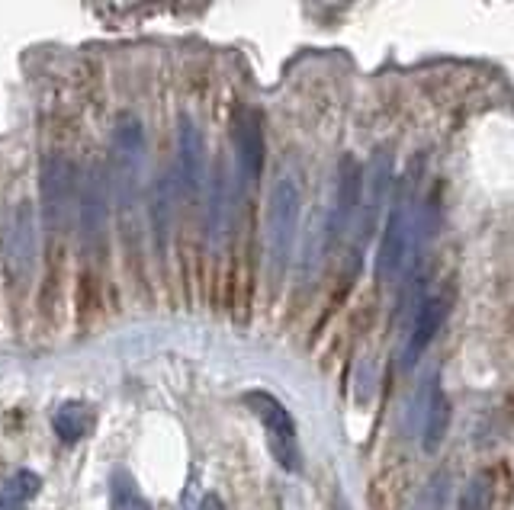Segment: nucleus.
I'll use <instances>...</instances> for the list:
<instances>
[{
	"mask_svg": "<svg viewBox=\"0 0 514 510\" xmlns=\"http://www.w3.org/2000/svg\"><path fill=\"white\" fill-rule=\"evenodd\" d=\"M412 238H415V177H405L396 199H392L383 244H380V254H376V280L380 283L399 280L405 270Z\"/></svg>",
	"mask_w": 514,
	"mask_h": 510,
	"instance_id": "obj_2",
	"label": "nucleus"
},
{
	"mask_svg": "<svg viewBox=\"0 0 514 510\" xmlns=\"http://www.w3.org/2000/svg\"><path fill=\"white\" fill-rule=\"evenodd\" d=\"M177 167H180V187L190 196H200L206 180V142L190 116H180L177 126Z\"/></svg>",
	"mask_w": 514,
	"mask_h": 510,
	"instance_id": "obj_9",
	"label": "nucleus"
},
{
	"mask_svg": "<svg viewBox=\"0 0 514 510\" xmlns=\"http://www.w3.org/2000/svg\"><path fill=\"white\" fill-rule=\"evenodd\" d=\"M360 203H364V170L357 167L354 158H344L341 180H338V203L328 219L335 235H347V228L354 225L357 212H360Z\"/></svg>",
	"mask_w": 514,
	"mask_h": 510,
	"instance_id": "obj_11",
	"label": "nucleus"
},
{
	"mask_svg": "<svg viewBox=\"0 0 514 510\" xmlns=\"http://www.w3.org/2000/svg\"><path fill=\"white\" fill-rule=\"evenodd\" d=\"M200 510H225V507H222V501L216 498V494H206L203 504H200Z\"/></svg>",
	"mask_w": 514,
	"mask_h": 510,
	"instance_id": "obj_21",
	"label": "nucleus"
},
{
	"mask_svg": "<svg viewBox=\"0 0 514 510\" xmlns=\"http://www.w3.org/2000/svg\"><path fill=\"white\" fill-rule=\"evenodd\" d=\"M235 145H238V170L248 187H254L264 170V126L257 113H241L235 126Z\"/></svg>",
	"mask_w": 514,
	"mask_h": 510,
	"instance_id": "obj_10",
	"label": "nucleus"
},
{
	"mask_svg": "<svg viewBox=\"0 0 514 510\" xmlns=\"http://www.w3.org/2000/svg\"><path fill=\"white\" fill-rule=\"evenodd\" d=\"M42 488V478L36 472H29V469H20V472H13L4 485H0V501H10V504H26L29 498H36Z\"/></svg>",
	"mask_w": 514,
	"mask_h": 510,
	"instance_id": "obj_17",
	"label": "nucleus"
},
{
	"mask_svg": "<svg viewBox=\"0 0 514 510\" xmlns=\"http://www.w3.org/2000/svg\"><path fill=\"white\" fill-rule=\"evenodd\" d=\"M90 424H94V417H90V408L84 401H65L62 408L52 414V427L62 443H78L87 437Z\"/></svg>",
	"mask_w": 514,
	"mask_h": 510,
	"instance_id": "obj_13",
	"label": "nucleus"
},
{
	"mask_svg": "<svg viewBox=\"0 0 514 510\" xmlns=\"http://www.w3.org/2000/svg\"><path fill=\"white\" fill-rule=\"evenodd\" d=\"M107 219H110V183L100 167H90L78 190V222L87 247H97L103 241Z\"/></svg>",
	"mask_w": 514,
	"mask_h": 510,
	"instance_id": "obj_8",
	"label": "nucleus"
},
{
	"mask_svg": "<svg viewBox=\"0 0 514 510\" xmlns=\"http://www.w3.org/2000/svg\"><path fill=\"white\" fill-rule=\"evenodd\" d=\"M392 174H396V161L386 148L373 151V158L364 170V203H360V238L357 244H367L380 222L383 206L389 203L392 193Z\"/></svg>",
	"mask_w": 514,
	"mask_h": 510,
	"instance_id": "obj_7",
	"label": "nucleus"
},
{
	"mask_svg": "<svg viewBox=\"0 0 514 510\" xmlns=\"http://www.w3.org/2000/svg\"><path fill=\"white\" fill-rule=\"evenodd\" d=\"M110 507L113 510H151V504L142 498V491L135 488L132 475L116 472L110 482Z\"/></svg>",
	"mask_w": 514,
	"mask_h": 510,
	"instance_id": "obj_18",
	"label": "nucleus"
},
{
	"mask_svg": "<svg viewBox=\"0 0 514 510\" xmlns=\"http://www.w3.org/2000/svg\"><path fill=\"white\" fill-rule=\"evenodd\" d=\"M0 510H20V504H10V501H0Z\"/></svg>",
	"mask_w": 514,
	"mask_h": 510,
	"instance_id": "obj_22",
	"label": "nucleus"
},
{
	"mask_svg": "<svg viewBox=\"0 0 514 510\" xmlns=\"http://www.w3.org/2000/svg\"><path fill=\"white\" fill-rule=\"evenodd\" d=\"M444 312H447V302L437 299V296H431L418 305L415 324H412V331H408V340H405V366L408 369H412L421 353L431 347V340L437 337V331H441V324H444Z\"/></svg>",
	"mask_w": 514,
	"mask_h": 510,
	"instance_id": "obj_12",
	"label": "nucleus"
},
{
	"mask_svg": "<svg viewBox=\"0 0 514 510\" xmlns=\"http://www.w3.org/2000/svg\"><path fill=\"white\" fill-rule=\"evenodd\" d=\"M299 183L296 177H280L270 190V206H267V254H270V270L277 276L290 264V251L296 241V225H299Z\"/></svg>",
	"mask_w": 514,
	"mask_h": 510,
	"instance_id": "obj_4",
	"label": "nucleus"
},
{
	"mask_svg": "<svg viewBox=\"0 0 514 510\" xmlns=\"http://www.w3.org/2000/svg\"><path fill=\"white\" fill-rule=\"evenodd\" d=\"M450 485V478L441 472V475H434V482L428 485V491H425V501H421V510H444V504H447V488Z\"/></svg>",
	"mask_w": 514,
	"mask_h": 510,
	"instance_id": "obj_20",
	"label": "nucleus"
},
{
	"mask_svg": "<svg viewBox=\"0 0 514 510\" xmlns=\"http://www.w3.org/2000/svg\"><path fill=\"white\" fill-rule=\"evenodd\" d=\"M232 193H229V177L219 174L216 183H213V206H209V238L216 244L225 238V231H229V222H232Z\"/></svg>",
	"mask_w": 514,
	"mask_h": 510,
	"instance_id": "obj_16",
	"label": "nucleus"
},
{
	"mask_svg": "<svg viewBox=\"0 0 514 510\" xmlns=\"http://www.w3.org/2000/svg\"><path fill=\"white\" fill-rule=\"evenodd\" d=\"M245 405L254 411L257 421L264 424V434H267V443L270 450H274L277 462L283 469L290 472H299L302 462H299V443H296V424L290 411H286L274 395L267 392H248L245 395Z\"/></svg>",
	"mask_w": 514,
	"mask_h": 510,
	"instance_id": "obj_6",
	"label": "nucleus"
},
{
	"mask_svg": "<svg viewBox=\"0 0 514 510\" xmlns=\"http://www.w3.org/2000/svg\"><path fill=\"white\" fill-rule=\"evenodd\" d=\"M78 167L65 154H49L42 161V180H39V193H42V222L52 235H62L68 225L74 222V212H78Z\"/></svg>",
	"mask_w": 514,
	"mask_h": 510,
	"instance_id": "obj_3",
	"label": "nucleus"
},
{
	"mask_svg": "<svg viewBox=\"0 0 514 510\" xmlns=\"http://www.w3.org/2000/svg\"><path fill=\"white\" fill-rule=\"evenodd\" d=\"M174 209H177V180H174V174H164L155 187V203H151V219H155V231H158L161 244L168 241Z\"/></svg>",
	"mask_w": 514,
	"mask_h": 510,
	"instance_id": "obj_15",
	"label": "nucleus"
},
{
	"mask_svg": "<svg viewBox=\"0 0 514 510\" xmlns=\"http://www.w3.org/2000/svg\"><path fill=\"white\" fill-rule=\"evenodd\" d=\"M36 206L29 199H20L17 206L7 212L4 228H0V270L13 292H23L33 283L36 273Z\"/></svg>",
	"mask_w": 514,
	"mask_h": 510,
	"instance_id": "obj_1",
	"label": "nucleus"
},
{
	"mask_svg": "<svg viewBox=\"0 0 514 510\" xmlns=\"http://www.w3.org/2000/svg\"><path fill=\"white\" fill-rule=\"evenodd\" d=\"M447 427H450V401L434 385L431 401L425 408V430H421V443H425L428 453H437V446H441L444 437H447Z\"/></svg>",
	"mask_w": 514,
	"mask_h": 510,
	"instance_id": "obj_14",
	"label": "nucleus"
},
{
	"mask_svg": "<svg viewBox=\"0 0 514 510\" xmlns=\"http://www.w3.org/2000/svg\"><path fill=\"white\" fill-rule=\"evenodd\" d=\"M492 507V472H479L466 488L460 510H489Z\"/></svg>",
	"mask_w": 514,
	"mask_h": 510,
	"instance_id": "obj_19",
	"label": "nucleus"
},
{
	"mask_svg": "<svg viewBox=\"0 0 514 510\" xmlns=\"http://www.w3.org/2000/svg\"><path fill=\"white\" fill-rule=\"evenodd\" d=\"M145 167V132L135 116H123L113 132V170H116V199L119 206H132L139 196V180Z\"/></svg>",
	"mask_w": 514,
	"mask_h": 510,
	"instance_id": "obj_5",
	"label": "nucleus"
}]
</instances>
